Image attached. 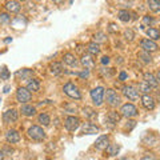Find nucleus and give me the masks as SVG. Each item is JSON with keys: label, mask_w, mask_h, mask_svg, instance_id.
I'll use <instances>...</instances> for the list:
<instances>
[{"label": "nucleus", "mask_w": 160, "mask_h": 160, "mask_svg": "<svg viewBox=\"0 0 160 160\" xmlns=\"http://www.w3.org/2000/svg\"><path fill=\"white\" fill-rule=\"evenodd\" d=\"M139 91L143 92L144 95H147L149 91H151V86H149V84H147L146 82H142V83L139 84Z\"/></svg>", "instance_id": "32"}, {"label": "nucleus", "mask_w": 160, "mask_h": 160, "mask_svg": "<svg viewBox=\"0 0 160 160\" xmlns=\"http://www.w3.org/2000/svg\"><path fill=\"white\" fill-rule=\"evenodd\" d=\"M18 118H19V112L16 109H8V111H6L3 113L4 123H13L18 120Z\"/></svg>", "instance_id": "10"}, {"label": "nucleus", "mask_w": 160, "mask_h": 160, "mask_svg": "<svg viewBox=\"0 0 160 160\" xmlns=\"http://www.w3.org/2000/svg\"><path fill=\"white\" fill-rule=\"evenodd\" d=\"M49 69H51V73L55 75V76H58L63 72V66L62 63H58V62H53L51 66H49Z\"/></svg>", "instance_id": "23"}, {"label": "nucleus", "mask_w": 160, "mask_h": 160, "mask_svg": "<svg viewBox=\"0 0 160 160\" xmlns=\"http://www.w3.org/2000/svg\"><path fill=\"white\" fill-rule=\"evenodd\" d=\"M104 95H106V89L103 87H96L91 91V99L95 103V106H102L104 102Z\"/></svg>", "instance_id": "2"}, {"label": "nucleus", "mask_w": 160, "mask_h": 160, "mask_svg": "<svg viewBox=\"0 0 160 160\" xmlns=\"http://www.w3.org/2000/svg\"><path fill=\"white\" fill-rule=\"evenodd\" d=\"M138 58L142 60L143 63H151L152 62V56L149 55V52H147V51H140L139 53H138Z\"/></svg>", "instance_id": "26"}, {"label": "nucleus", "mask_w": 160, "mask_h": 160, "mask_svg": "<svg viewBox=\"0 0 160 160\" xmlns=\"http://www.w3.org/2000/svg\"><path fill=\"white\" fill-rule=\"evenodd\" d=\"M27 89L29 92H38L40 89V82L38 79H29L28 83H27Z\"/></svg>", "instance_id": "19"}, {"label": "nucleus", "mask_w": 160, "mask_h": 160, "mask_svg": "<svg viewBox=\"0 0 160 160\" xmlns=\"http://www.w3.org/2000/svg\"><path fill=\"white\" fill-rule=\"evenodd\" d=\"M102 63H103V64H108V63H109V58H108V56H103V58H102Z\"/></svg>", "instance_id": "42"}, {"label": "nucleus", "mask_w": 160, "mask_h": 160, "mask_svg": "<svg viewBox=\"0 0 160 160\" xmlns=\"http://www.w3.org/2000/svg\"><path fill=\"white\" fill-rule=\"evenodd\" d=\"M118 16H119V19L122 20V22H124V23H127V22H129V20H131V15H129V12L126 11V9H122V11H119V12H118Z\"/></svg>", "instance_id": "29"}, {"label": "nucleus", "mask_w": 160, "mask_h": 160, "mask_svg": "<svg viewBox=\"0 0 160 160\" xmlns=\"http://www.w3.org/2000/svg\"><path fill=\"white\" fill-rule=\"evenodd\" d=\"M146 33H147V36L149 38V40H159L160 39V32L158 31L156 28H148L146 31Z\"/></svg>", "instance_id": "25"}, {"label": "nucleus", "mask_w": 160, "mask_h": 160, "mask_svg": "<svg viewBox=\"0 0 160 160\" xmlns=\"http://www.w3.org/2000/svg\"><path fill=\"white\" fill-rule=\"evenodd\" d=\"M104 96H106L107 103H108L111 107H118L119 104H120V96L118 95L116 91H113V89H107Z\"/></svg>", "instance_id": "5"}, {"label": "nucleus", "mask_w": 160, "mask_h": 160, "mask_svg": "<svg viewBox=\"0 0 160 160\" xmlns=\"http://www.w3.org/2000/svg\"><path fill=\"white\" fill-rule=\"evenodd\" d=\"M120 113H122L124 118H135L139 112H138V108L135 107L133 104L127 103V104H124V106H122V108H120Z\"/></svg>", "instance_id": "4"}, {"label": "nucleus", "mask_w": 160, "mask_h": 160, "mask_svg": "<svg viewBox=\"0 0 160 160\" xmlns=\"http://www.w3.org/2000/svg\"><path fill=\"white\" fill-rule=\"evenodd\" d=\"M156 80H158V83H160V71L156 72Z\"/></svg>", "instance_id": "44"}, {"label": "nucleus", "mask_w": 160, "mask_h": 160, "mask_svg": "<svg viewBox=\"0 0 160 160\" xmlns=\"http://www.w3.org/2000/svg\"><path fill=\"white\" fill-rule=\"evenodd\" d=\"M80 126V119L78 116H67L64 120V127H66L69 132L76 131Z\"/></svg>", "instance_id": "6"}, {"label": "nucleus", "mask_w": 160, "mask_h": 160, "mask_svg": "<svg viewBox=\"0 0 160 160\" xmlns=\"http://www.w3.org/2000/svg\"><path fill=\"white\" fill-rule=\"evenodd\" d=\"M9 76H11V75H9L8 69H7L6 67H3V69L0 71V79H2V80H8Z\"/></svg>", "instance_id": "36"}, {"label": "nucleus", "mask_w": 160, "mask_h": 160, "mask_svg": "<svg viewBox=\"0 0 160 160\" xmlns=\"http://www.w3.org/2000/svg\"><path fill=\"white\" fill-rule=\"evenodd\" d=\"M15 76H16V79H22V80H27L32 76V71L31 69H27V68H24V69H20V71H18L16 73H15Z\"/></svg>", "instance_id": "20"}, {"label": "nucleus", "mask_w": 160, "mask_h": 160, "mask_svg": "<svg viewBox=\"0 0 160 160\" xmlns=\"http://www.w3.org/2000/svg\"><path fill=\"white\" fill-rule=\"evenodd\" d=\"M148 7L153 12H160V0H148Z\"/></svg>", "instance_id": "28"}, {"label": "nucleus", "mask_w": 160, "mask_h": 160, "mask_svg": "<svg viewBox=\"0 0 160 160\" xmlns=\"http://www.w3.org/2000/svg\"><path fill=\"white\" fill-rule=\"evenodd\" d=\"M142 104L143 107L148 109V111H152L155 108V100L152 96H149V95H143L142 96Z\"/></svg>", "instance_id": "12"}, {"label": "nucleus", "mask_w": 160, "mask_h": 160, "mask_svg": "<svg viewBox=\"0 0 160 160\" xmlns=\"http://www.w3.org/2000/svg\"><path fill=\"white\" fill-rule=\"evenodd\" d=\"M140 46H142L143 51H147V52H155L159 49V46L153 40H149V39H143L140 42Z\"/></svg>", "instance_id": "8"}, {"label": "nucleus", "mask_w": 160, "mask_h": 160, "mask_svg": "<svg viewBox=\"0 0 160 160\" xmlns=\"http://www.w3.org/2000/svg\"><path fill=\"white\" fill-rule=\"evenodd\" d=\"M3 158H4V153H3L2 151H0V160H3Z\"/></svg>", "instance_id": "46"}, {"label": "nucleus", "mask_w": 160, "mask_h": 160, "mask_svg": "<svg viewBox=\"0 0 160 160\" xmlns=\"http://www.w3.org/2000/svg\"><path fill=\"white\" fill-rule=\"evenodd\" d=\"M144 82H146L147 84H149L151 88H156L159 86V83L156 80V76H155L153 73H151V72H146V73H144Z\"/></svg>", "instance_id": "14"}, {"label": "nucleus", "mask_w": 160, "mask_h": 160, "mask_svg": "<svg viewBox=\"0 0 160 160\" xmlns=\"http://www.w3.org/2000/svg\"><path fill=\"white\" fill-rule=\"evenodd\" d=\"M140 160H155V159H153L152 155H144V156L140 159Z\"/></svg>", "instance_id": "40"}, {"label": "nucleus", "mask_w": 160, "mask_h": 160, "mask_svg": "<svg viewBox=\"0 0 160 160\" xmlns=\"http://www.w3.org/2000/svg\"><path fill=\"white\" fill-rule=\"evenodd\" d=\"M99 131H100V128L92 123H86V124H83V127H82V132L86 135H93V133H98Z\"/></svg>", "instance_id": "13"}, {"label": "nucleus", "mask_w": 160, "mask_h": 160, "mask_svg": "<svg viewBox=\"0 0 160 160\" xmlns=\"http://www.w3.org/2000/svg\"><path fill=\"white\" fill-rule=\"evenodd\" d=\"M122 91H123V95L126 96L127 99L129 100H136L139 98V92H138V89L136 88H133L131 86H124L122 88Z\"/></svg>", "instance_id": "9"}, {"label": "nucleus", "mask_w": 160, "mask_h": 160, "mask_svg": "<svg viewBox=\"0 0 160 160\" xmlns=\"http://www.w3.org/2000/svg\"><path fill=\"white\" fill-rule=\"evenodd\" d=\"M6 8L8 9L9 12H13V13H16L20 11V4L18 2H15V0H12V2H8L6 4Z\"/></svg>", "instance_id": "24"}, {"label": "nucleus", "mask_w": 160, "mask_h": 160, "mask_svg": "<svg viewBox=\"0 0 160 160\" xmlns=\"http://www.w3.org/2000/svg\"><path fill=\"white\" fill-rule=\"evenodd\" d=\"M119 151H120V146H118V144H108L106 148V153L108 156H116Z\"/></svg>", "instance_id": "21"}, {"label": "nucleus", "mask_w": 160, "mask_h": 160, "mask_svg": "<svg viewBox=\"0 0 160 160\" xmlns=\"http://www.w3.org/2000/svg\"><path fill=\"white\" fill-rule=\"evenodd\" d=\"M47 160H51V159H47Z\"/></svg>", "instance_id": "49"}, {"label": "nucleus", "mask_w": 160, "mask_h": 160, "mask_svg": "<svg viewBox=\"0 0 160 160\" xmlns=\"http://www.w3.org/2000/svg\"><path fill=\"white\" fill-rule=\"evenodd\" d=\"M80 63L86 69H93L95 68V62L91 55H83L82 59H80Z\"/></svg>", "instance_id": "11"}, {"label": "nucleus", "mask_w": 160, "mask_h": 160, "mask_svg": "<svg viewBox=\"0 0 160 160\" xmlns=\"http://www.w3.org/2000/svg\"><path fill=\"white\" fill-rule=\"evenodd\" d=\"M93 42L95 43H104V42H107V38H106V33H103V32H98V33H95L93 35Z\"/></svg>", "instance_id": "31"}, {"label": "nucleus", "mask_w": 160, "mask_h": 160, "mask_svg": "<svg viewBox=\"0 0 160 160\" xmlns=\"http://www.w3.org/2000/svg\"><path fill=\"white\" fill-rule=\"evenodd\" d=\"M0 23L2 24L11 23V16H9L8 13H0Z\"/></svg>", "instance_id": "34"}, {"label": "nucleus", "mask_w": 160, "mask_h": 160, "mask_svg": "<svg viewBox=\"0 0 160 160\" xmlns=\"http://www.w3.org/2000/svg\"><path fill=\"white\" fill-rule=\"evenodd\" d=\"M16 100L19 103L26 104L27 102L31 100V92H29L27 88H24V87L18 88V91H16Z\"/></svg>", "instance_id": "7"}, {"label": "nucleus", "mask_w": 160, "mask_h": 160, "mask_svg": "<svg viewBox=\"0 0 160 160\" xmlns=\"http://www.w3.org/2000/svg\"><path fill=\"white\" fill-rule=\"evenodd\" d=\"M73 3V0H69V4H72Z\"/></svg>", "instance_id": "47"}, {"label": "nucleus", "mask_w": 160, "mask_h": 160, "mask_svg": "<svg viewBox=\"0 0 160 160\" xmlns=\"http://www.w3.org/2000/svg\"><path fill=\"white\" fill-rule=\"evenodd\" d=\"M28 136L32 140H36V142H42V140L46 139V132L43 131V128H40L39 126H32L28 129Z\"/></svg>", "instance_id": "3"}, {"label": "nucleus", "mask_w": 160, "mask_h": 160, "mask_svg": "<svg viewBox=\"0 0 160 160\" xmlns=\"http://www.w3.org/2000/svg\"><path fill=\"white\" fill-rule=\"evenodd\" d=\"M63 62H64V64H67V66H69V67H75L78 64V60H76V58H75V55L69 53V52L63 56Z\"/></svg>", "instance_id": "18"}, {"label": "nucleus", "mask_w": 160, "mask_h": 160, "mask_svg": "<svg viewBox=\"0 0 160 160\" xmlns=\"http://www.w3.org/2000/svg\"><path fill=\"white\" fill-rule=\"evenodd\" d=\"M20 112H22V115H24V116L31 118V116H33V115L36 113V108L29 106V104H23L22 108H20Z\"/></svg>", "instance_id": "15"}, {"label": "nucleus", "mask_w": 160, "mask_h": 160, "mask_svg": "<svg viewBox=\"0 0 160 160\" xmlns=\"http://www.w3.org/2000/svg\"><path fill=\"white\" fill-rule=\"evenodd\" d=\"M63 91H64V93H66L67 96H69L71 99H76V100L82 99V93H80L78 86H75L72 82H68V83L64 84Z\"/></svg>", "instance_id": "1"}, {"label": "nucleus", "mask_w": 160, "mask_h": 160, "mask_svg": "<svg viewBox=\"0 0 160 160\" xmlns=\"http://www.w3.org/2000/svg\"><path fill=\"white\" fill-rule=\"evenodd\" d=\"M9 88H11V87H9V86H6V87H4V92H6V93H7V92L9 91Z\"/></svg>", "instance_id": "45"}, {"label": "nucleus", "mask_w": 160, "mask_h": 160, "mask_svg": "<svg viewBox=\"0 0 160 160\" xmlns=\"http://www.w3.org/2000/svg\"><path fill=\"white\" fill-rule=\"evenodd\" d=\"M38 120H39L40 124H43V126H49V123H51V119H49V116L47 113H40Z\"/></svg>", "instance_id": "30"}, {"label": "nucleus", "mask_w": 160, "mask_h": 160, "mask_svg": "<svg viewBox=\"0 0 160 160\" xmlns=\"http://www.w3.org/2000/svg\"><path fill=\"white\" fill-rule=\"evenodd\" d=\"M124 38H126V40H128V42H132L135 38V33L132 29H126V31H124Z\"/></svg>", "instance_id": "35"}, {"label": "nucleus", "mask_w": 160, "mask_h": 160, "mask_svg": "<svg viewBox=\"0 0 160 160\" xmlns=\"http://www.w3.org/2000/svg\"><path fill=\"white\" fill-rule=\"evenodd\" d=\"M22 2H26V0H22Z\"/></svg>", "instance_id": "48"}, {"label": "nucleus", "mask_w": 160, "mask_h": 160, "mask_svg": "<svg viewBox=\"0 0 160 160\" xmlns=\"http://www.w3.org/2000/svg\"><path fill=\"white\" fill-rule=\"evenodd\" d=\"M108 140H109V138L107 136V135L100 136L96 142H95V148H96V149H106L107 144H108Z\"/></svg>", "instance_id": "16"}, {"label": "nucleus", "mask_w": 160, "mask_h": 160, "mask_svg": "<svg viewBox=\"0 0 160 160\" xmlns=\"http://www.w3.org/2000/svg\"><path fill=\"white\" fill-rule=\"evenodd\" d=\"M52 2L55 3V4H58V6H60V4H63L66 0H52Z\"/></svg>", "instance_id": "43"}, {"label": "nucleus", "mask_w": 160, "mask_h": 160, "mask_svg": "<svg viewBox=\"0 0 160 160\" xmlns=\"http://www.w3.org/2000/svg\"><path fill=\"white\" fill-rule=\"evenodd\" d=\"M6 139H7L8 143L13 144V143H18L20 140V135H19L18 131H15V129H9V131L7 132V135H6Z\"/></svg>", "instance_id": "17"}, {"label": "nucleus", "mask_w": 160, "mask_h": 160, "mask_svg": "<svg viewBox=\"0 0 160 160\" xmlns=\"http://www.w3.org/2000/svg\"><path fill=\"white\" fill-rule=\"evenodd\" d=\"M78 75H79L80 78H88V76H89V69H84V71L79 72Z\"/></svg>", "instance_id": "38"}, {"label": "nucleus", "mask_w": 160, "mask_h": 160, "mask_svg": "<svg viewBox=\"0 0 160 160\" xmlns=\"http://www.w3.org/2000/svg\"><path fill=\"white\" fill-rule=\"evenodd\" d=\"M118 27H116V24H113V23H111L109 24V27H108V31L109 32H118Z\"/></svg>", "instance_id": "39"}, {"label": "nucleus", "mask_w": 160, "mask_h": 160, "mask_svg": "<svg viewBox=\"0 0 160 160\" xmlns=\"http://www.w3.org/2000/svg\"><path fill=\"white\" fill-rule=\"evenodd\" d=\"M87 51L89 52V55H98L100 52V48H99V44L95 43V42H91L87 46Z\"/></svg>", "instance_id": "27"}, {"label": "nucleus", "mask_w": 160, "mask_h": 160, "mask_svg": "<svg viewBox=\"0 0 160 160\" xmlns=\"http://www.w3.org/2000/svg\"><path fill=\"white\" fill-rule=\"evenodd\" d=\"M83 112H84V115H86L88 119H95V118L98 116L96 112H95L92 108H89V107H86V108H84V109H83Z\"/></svg>", "instance_id": "33"}, {"label": "nucleus", "mask_w": 160, "mask_h": 160, "mask_svg": "<svg viewBox=\"0 0 160 160\" xmlns=\"http://www.w3.org/2000/svg\"><path fill=\"white\" fill-rule=\"evenodd\" d=\"M152 23H153L152 18H149V16H144L143 18V26H144V24H152Z\"/></svg>", "instance_id": "37"}, {"label": "nucleus", "mask_w": 160, "mask_h": 160, "mask_svg": "<svg viewBox=\"0 0 160 160\" xmlns=\"http://www.w3.org/2000/svg\"><path fill=\"white\" fill-rule=\"evenodd\" d=\"M127 79V73L126 72H122L119 75V80H126Z\"/></svg>", "instance_id": "41"}, {"label": "nucleus", "mask_w": 160, "mask_h": 160, "mask_svg": "<svg viewBox=\"0 0 160 160\" xmlns=\"http://www.w3.org/2000/svg\"><path fill=\"white\" fill-rule=\"evenodd\" d=\"M106 120H107V123H109L111 126H115L119 120H120V115L118 113V112H115V111H112V112H109L108 115H107V118H106Z\"/></svg>", "instance_id": "22"}]
</instances>
